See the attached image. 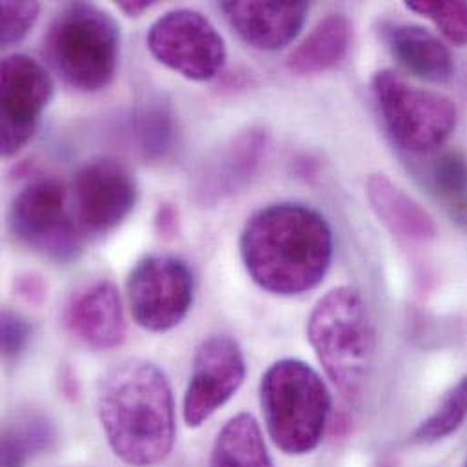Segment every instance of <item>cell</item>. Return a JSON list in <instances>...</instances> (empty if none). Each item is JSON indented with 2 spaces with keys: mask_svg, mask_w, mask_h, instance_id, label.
Returning a JSON list of instances; mask_svg holds the SVG:
<instances>
[{
  "mask_svg": "<svg viewBox=\"0 0 467 467\" xmlns=\"http://www.w3.org/2000/svg\"><path fill=\"white\" fill-rule=\"evenodd\" d=\"M240 258L251 280L278 296L317 287L333 258V232L317 210L269 204L253 213L240 234Z\"/></svg>",
  "mask_w": 467,
  "mask_h": 467,
  "instance_id": "1",
  "label": "cell"
},
{
  "mask_svg": "<svg viewBox=\"0 0 467 467\" xmlns=\"http://www.w3.org/2000/svg\"><path fill=\"white\" fill-rule=\"evenodd\" d=\"M97 413L113 453L128 466L161 464L175 442V402L155 364L128 358L99 380Z\"/></svg>",
  "mask_w": 467,
  "mask_h": 467,
  "instance_id": "2",
  "label": "cell"
},
{
  "mask_svg": "<svg viewBox=\"0 0 467 467\" xmlns=\"http://www.w3.org/2000/svg\"><path fill=\"white\" fill-rule=\"evenodd\" d=\"M307 338L329 380L357 400L375 357V331L360 291L340 285L324 295L309 315Z\"/></svg>",
  "mask_w": 467,
  "mask_h": 467,
  "instance_id": "3",
  "label": "cell"
},
{
  "mask_svg": "<svg viewBox=\"0 0 467 467\" xmlns=\"http://www.w3.org/2000/svg\"><path fill=\"white\" fill-rule=\"evenodd\" d=\"M44 55L67 86L100 91L109 86L119 66V24L95 4L69 2L47 27Z\"/></svg>",
  "mask_w": 467,
  "mask_h": 467,
  "instance_id": "4",
  "label": "cell"
},
{
  "mask_svg": "<svg viewBox=\"0 0 467 467\" xmlns=\"http://www.w3.org/2000/svg\"><path fill=\"white\" fill-rule=\"evenodd\" d=\"M260 406L275 446L287 455H306L322 441L331 395L309 364L284 358L262 375Z\"/></svg>",
  "mask_w": 467,
  "mask_h": 467,
  "instance_id": "5",
  "label": "cell"
},
{
  "mask_svg": "<svg viewBox=\"0 0 467 467\" xmlns=\"http://www.w3.org/2000/svg\"><path fill=\"white\" fill-rule=\"evenodd\" d=\"M371 88L382 122L400 150L430 153L453 135L459 111L450 97L419 88L393 69L377 71Z\"/></svg>",
  "mask_w": 467,
  "mask_h": 467,
  "instance_id": "6",
  "label": "cell"
},
{
  "mask_svg": "<svg viewBox=\"0 0 467 467\" xmlns=\"http://www.w3.org/2000/svg\"><path fill=\"white\" fill-rule=\"evenodd\" d=\"M67 192L58 179L40 177L24 186L13 199L7 226L31 251L67 264L82 253V234L67 213Z\"/></svg>",
  "mask_w": 467,
  "mask_h": 467,
  "instance_id": "7",
  "label": "cell"
},
{
  "mask_svg": "<svg viewBox=\"0 0 467 467\" xmlns=\"http://www.w3.org/2000/svg\"><path fill=\"white\" fill-rule=\"evenodd\" d=\"M146 42L161 64L193 82L215 78L228 58L226 42L215 24L201 11L188 7L159 16Z\"/></svg>",
  "mask_w": 467,
  "mask_h": 467,
  "instance_id": "8",
  "label": "cell"
},
{
  "mask_svg": "<svg viewBox=\"0 0 467 467\" xmlns=\"http://www.w3.org/2000/svg\"><path fill=\"white\" fill-rule=\"evenodd\" d=\"M193 273L171 254H148L128 275V304L135 322L151 331L177 327L193 304Z\"/></svg>",
  "mask_w": 467,
  "mask_h": 467,
  "instance_id": "9",
  "label": "cell"
},
{
  "mask_svg": "<svg viewBox=\"0 0 467 467\" xmlns=\"http://www.w3.org/2000/svg\"><path fill=\"white\" fill-rule=\"evenodd\" d=\"M2 155H16L35 135L38 120L53 99V80L46 67L24 53L7 55L0 69Z\"/></svg>",
  "mask_w": 467,
  "mask_h": 467,
  "instance_id": "10",
  "label": "cell"
},
{
  "mask_svg": "<svg viewBox=\"0 0 467 467\" xmlns=\"http://www.w3.org/2000/svg\"><path fill=\"white\" fill-rule=\"evenodd\" d=\"M73 199L80 224L91 234H108L135 210L139 188L124 164L115 159H97L77 170Z\"/></svg>",
  "mask_w": 467,
  "mask_h": 467,
  "instance_id": "11",
  "label": "cell"
},
{
  "mask_svg": "<svg viewBox=\"0 0 467 467\" xmlns=\"http://www.w3.org/2000/svg\"><path fill=\"white\" fill-rule=\"evenodd\" d=\"M245 379V360L234 338L217 335L204 340L195 357L184 395V420L202 426L232 400Z\"/></svg>",
  "mask_w": 467,
  "mask_h": 467,
  "instance_id": "12",
  "label": "cell"
},
{
  "mask_svg": "<svg viewBox=\"0 0 467 467\" xmlns=\"http://www.w3.org/2000/svg\"><path fill=\"white\" fill-rule=\"evenodd\" d=\"M269 144L264 128L251 126L215 148L197 168L190 197L197 206L212 208L242 192L260 170Z\"/></svg>",
  "mask_w": 467,
  "mask_h": 467,
  "instance_id": "13",
  "label": "cell"
},
{
  "mask_svg": "<svg viewBox=\"0 0 467 467\" xmlns=\"http://www.w3.org/2000/svg\"><path fill=\"white\" fill-rule=\"evenodd\" d=\"M64 326L84 346L108 351L126 340V318L117 285L100 278L77 289L66 304Z\"/></svg>",
  "mask_w": 467,
  "mask_h": 467,
  "instance_id": "14",
  "label": "cell"
},
{
  "mask_svg": "<svg viewBox=\"0 0 467 467\" xmlns=\"http://www.w3.org/2000/svg\"><path fill=\"white\" fill-rule=\"evenodd\" d=\"M221 11L245 44L260 51H278L289 46L302 31L309 2L230 0L221 4Z\"/></svg>",
  "mask_w": 467,
  "mask_h": 467,
  "instance_id": "15",
  "label": "cell"
},
{
  "mask_svg": "<svg viewBox=\"0 0 467 467\" xmlns=\"http://www.w3.org/2000/svg\"><path fill=\"white\" fill-rule=\"evenodd\" d=\"M380 36L393 58L417 78L433 84H446L453 78V55L430 29L408 22H382Z\"/></svg>",
  "mask_w": 467,
  "mask_h": 467,
  "instance_id": "16",
  "label": "cell"
},
{
  "mask_svg": "<svg viewBox=\"0 0 467 467\" xmlns=\"http://www.w3.org/2000/svg\"><path fill=\"white\" fill-rule=\"evenodd\" d=\"M366 197L377 219L399 238L430 242L437 236L433 217L389 177L373 173L366 182Z\"/></svg>",
  "mask_w": 467,
  "mask_h": 467,
  "instance_id": "17",
  "label": "cell"
},
{
  "mask_svg": "<svg viewBox=\"0 0 467 467\" xmlns=\"http://www.w3.org/2000/svg\"><path fill=\"white\" fill-rule=\"evenodd\" d=\"M353 27L346 15L329 13L289 53L285 67L295 75H317L337 67L351 47Z\"/></svg>",
  "mask_w": 467,
  "mask_h": 467,
  "instance_id": "18",
  "label": "cell"
},
{
  "mask_svg": "<svg viewBox=\"0 0 467 467\" xmlns=\"http://www.w3.org/2000/svg\"><path fill=\"white\" fill-rule=\"evenodd\" d=\"M210 467H273L256 420L240 413L219 431Z\"/></svg>",
  "mask_w": 467,
  "mask_h": 467,
  "instance_id": "19",
  "label": "cell"
},
{
  "mask_svg": "<svg viewBox=\"0 0 467 467\" xmlns=\"http://www.w3.org/2000/svg\"><path fill=\"white\" fill-rule=\"evenodd\" d=\"M53 442L51 424L38 415H24L5 424L2 433V467H24Z\"/></svg>",
  "mask_w": 467,
  "mask_h": 467,
  "instance_id": "20",
  "label": "cell"
},
{
  "mask_svg": "<svg viewBox=\"0 0 467 467\" xmlns=\"http://www.w3.org/2000/svg\"><path fill=\"white\" fill-rule=\"evenodd\" d=\"M133 131L140 153L148 161H161L171 151L175 142L173 113L162 104L146 106L139 111Z\"/></svg>",
  "mask_w": 467,
  "mask_h": 467,
  "instance_id": "21",
  "label": "cell"
},
{
  "mask_svg": "<svg viewBox=\"0 0 467 467\" xmlns=\"http://www.w3.org/2000/svg\"><path fill=\"white\" fill-rule=\"evenodd\" d=\"M467 417V377L461 379L442 399L439 408L417 430L422 442H437L455 433Z\"/></svg>",
  "mask_w": 467,
  "mask_h": 467,
  "instance_id": "22",
  "label": "cell"
},
{
  "mask_svg": "<svg viewBox=\"0 0 467 467\" xmlns=\"http://www.w3.org/2000/svg\"><path fill=\"white\" fill-rule=\"evenodd\" d=\"M406 7L430 18L448 42L461 47L467 46V2L411 0L406 2Z\"/></svg>",
  "mask_w": 467,
  "mask_h": 467,
  "instance_id": "23",
  "label": "cell"
},
{
  "mask_svg": "<svg viewBox=\"0 0 467 467\" xmlns=\"http://www.w3.org/2000/svg\"><path fill=\"white\" fill-rule=\"evenodd\" d=\"M431 184L451 208H466L467 166L459 153L441 155L431 168Z\"/></svg>",
  "mask_w": 467,
  "mask_h": 467,
  "instance_id": "24",
  "label": "cell"
},
{
  "mask_svg": "<svg viewBox=\"0 0 467 467\" xmlns=\"http://www.w3.org/2000/svg\"><path fill=\"white\" fill-rule=\"evenodd\" d=\"M40 13L38 2H11L0 4V38L2 46L20 42L35 26Z\"/></svg>",
  "mask_w": 467,
  "mask_h": 467,
  "instance_id": "25",
  "label": "cell"
},
{
  "mask_svg": "<svg viewBox=\"0 0 467 467\" xmlns=\"http://www.w3.org/2000/svg\"><path fill=\"white\" fill-rule=\"evenodd\" d=\"M29 337H31V327L27 320L11 309H4L2 311V355L5 358L18 357L24 351Z\"/></svg>",
  "mask_w": 467,
  "mask_h": 467,
  "instance_id": "26",
  "label": "cell"
},
{
  "mask_svg": "<svg viewBox=\"0 0 467 467\" xmlns=\"http://www.w3.org/2000/svg\"><path fill=\"white\" fill-rule=\"evenodd\" d=\"M16 291L20 296H24L27 302H42L46 296V285L40 280V276L35 275H24L16 282Z\"/></svg>",
  "mask_w": 467,
  "mask_h": 467,
  "instance_id": "27",
  "label": "cell"
},
{
  "mask_svg": "<svg viewBox=\"0 0 467 467\" xmlns=\"http://www.w3.org/2000/svg\"><path fill=\"white\" fill-rule=\"evenodd\" d=\"M155 230L161 236H173L179 230V212L171 204H161L155 215Z\"/></svg>",
  "mask_w": 467,
  "mask_h": 467,
  "instance_id": "28",
  "label": "cell"
},
{
  "mask_svg": "<svg viewBox=\"0 0 467 467\" xmlns=\"http://www.w3.org/2000/svg\"><path fill=\"white\" fill-rule=\"evenodd\" d=\"M151 7V2H146V0H137V2H133V0H122V2H119V9L122 11V13H126L128 16H133V18H137V16H140L144 11H148Z\"/></svg>",
  "mask_w": 467,
  "mask_h": 467,
  "instance_id": "29",
  "label": "cell"
},
{
  "mask_svg": "<svg viewBox=\"0 0 467 467\" xmlns=\"http://www.w3.org/2000/svg\"><path fill=\"white\" fill-rule=\"evenodd\" d=\"M464 467H467V462H466V466H464Z\"/></svg>",
  "mask_w": 467,
  "mask_h": 467,
  "instance_id": "30",
  "label": "cell"
}]
</instances>
